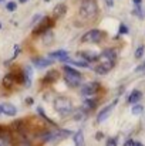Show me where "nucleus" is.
Here are the masks:
<instances>
[{
    "mask_svg": "<svg viewBox=\"0 0 145 146\" xmlns=\"http://www.w3.org/2000/svg\"><path fill=\"white\" fill-rule=\"evenodd\" d=\"M115 60H117V52L114 50L108 48L105 51H102L101 55H98V65L96 68V72L97 74H107L110 70H112V67L115 65Z\"/></svg>",
    "mask_w": 145,
    "mask_h": 146,
    "instance_id": "nucleus-1",
    "label": "nucleus"
},
{
    "mask_svg": "<svg viewBox=\"0 0 145 146\" xmlns=\"http://www.w3.org/2000/svg\"><path fill=\"white\" fill-rule=\"evenodd\" d=\"M98 13V6L96 0H83L80 4V14L84 19H94Z\"/></svg>",
    "mask_w": 145,
    "mask_h": 146,
    "instance_id": "nucleus-2",
    "label": "nucleus"
},
{
    "mask_svg": "<svg viewBox=\"0 0 145 146\" xmlns=\"http://www.w3.org/2000/svg\"><path fill=\"white\" fill-rule=\"evenodd\" d=\"M64 75H65V81H67V84L70 85V87H78L80 84H81V80H83V75L78 72V71H76V70H73L71 67H64Z\"/></svg>",
    "mask_w": 145,
    "mask_h": 146,
    "instance_id": "nucleus-3",
    "label": "nucleus"
},
{
    "mask_svg": "<svg viewBox=\"0 0 145 146\" xmlns=\"http://www.w3.org/2000/svg\"><path fill=\"white\" fill-rule=\"evenodd\" d=\"M54 108L55 111L60 113V115H68L71 111H73V105H71V101L67 99L64 97H58L54 102Z\"/></svg>",
    "mask_w": 145,
    "mask_h": 146,
    "instance_id": "nucleus-4",
    "label": "nucleus"
},
{
    "mask_svg": "<svg viewBox=\"0 0 145 146\" xmlns=\"http://www.w3.org/2000/svg\"><path fill=\"white\" fill-rule=\"evenodd\" d=\"M102 37H104V33H101L100 30H90L81 37V41L83 43H100Z\"/></svg>",
    "mask_w": 145,
    "mask_h": 146,
    "instance_id": "nucleus-5",
    "label": "nucleus"
},
{
    "mask_svg": "<svg viewBox=\"0 0 145 146\" xmlns=\"http://www.w3.org/2000/svg\"><path fill=\"white\" fill-rule=\"evenodd\" d=\"M53 24H54V21H53L50 17H44V19H41V21L39 23V26L33 30V34H34V36H37V34L46 33L48 29H51V27H53Z\"/></svg>",
    "mask_w": 145,
    "mask_h": 146,
    "instance_id": "nucleus-6",
    "label": "nucleus"
},
{
    "mask_svg": "<svg viewBox=\"0 0 145 146\" xmlns=\"http://www.w3.org/2000/svg\"><path fill=\"white\" fill-rule=\"evenodd\" d=\"M98 91H100V84H98V82H88V84H86V85L81 88V94L86 95V97L94 95Z\"/></svg>",
    "mask_w": 145,
    "mask_h": 146,
    "instance_id": "nucleus-7",
    "label": "nucleus"
},
{
    "mask_svg": "<svg viewBox=\"0 0 145 146\" xmlns=\"http://www.w3.org/2000/svg\"><path fill=\"white\" fill-rule=\"evenodd\" d=\"M17 82V77H16V72H9L4 78H3V85L6 88H11L14 84Z\"/></svg>",
    "mask_w": 145,
    "mask_h": 146,
    "instance_id": "nucleus-8",
    "label": "nucleus"
},
{
    "mask_svg": "<svg viewBox=\"0 0 145 146\" xmlns=\"http://www.w3.org/2000/svg\"><path fill=\"white\" fill-rule=\"evenodd\" d=\"M115 104H117V101H114L112 104H110L108 106H105V108H104V109H102V111L98 113V119H97V121H98V122H102V121H105V119H107V116L111 113L112 108L115 106Z\"/></svg>",
    "mask_w": 145,
    "mask_h": 146,
    "instance_id": "nucleus-9",
    "label": "nucleus"
},
{
    "mask_svg": "<svg viewBox=\"0 0 145 146\" xmlns=\"http://www.w3.org/2000/svg\"><path fill=\"white\" fill-rule=\"evenodd\" d=\"M80 57H83L86 60V62H93V61H97L98 60V54L94 52V51H81L80 52Z\"/></svg>",
    "mask_w": 145,
    "mask_h": 146,
    "instance_id": "nucleus-10",
    "label": "nucleus"
},
{
    "mask_svg": "<svg viewBox=\"0 0 145 146\" xmlns=\"http://www.w3.org/2000/svg\"><path fill=\"white\" fill-rule=\"evenodd\" d=\"M57 78H58V72H57L55 70H53V71H48L47 74L44 75L43 82H44V84H53L54 81H57Z\"/></svg>",
    "mask_w": 145,
    "mask_h": 146,
    "instance_id": "nucleus-11",
    "label": "nucleus"
},
{
    "mask_svg": "<svg viewBox=\"0 0 145 146\" xmlns=\"http://www.w3.org/2000/svg\"><path fill=\"white\" fill-rule=\"evenodd\" d=\"M65 11H67V6L61 3V4H57V6L54 7L53 14H54V17H55V19H60V17H63V16L65 14Z\"/></svg>",
    "mask_w": 145,
    "mask_h": 146,
    "instance_id": "nucleus-12",
    "label": "nucleus"
},
{
    "mask_svg": "<svg viewBox=\"0 0 145 146\" xmlns=\"http://www.w3.org/2000/svg\"><path fill=\"white\" fill-rule=\"evenodd\" d=\"M1 111H3V113H6V115H9V116H14V115L17 113L16 106L11 105V104H3V105H1Z\"/></svg>",
    "mask_w": 145,
    "mask_h": 146,
    "instance_id": "nucleus-13",
    "label": "nucleus"
},
{
    "mask_svg": "<svg viewBox=\"0 0 145 146\" xmlns=\"http://www.w3.org/2000/svg\"><path fill=\"white\" fill-rule=\"evenodd\" d=\"M50 57L53 58H57V60H61V61H67L68 60V52L64 51V50H58V51H54L50 54Z\"/></svg>",
    "mask_w": 145,
    "mask_h": 146,
    "instance_id": "nucleus-14",
    "label": "nucleus"
},
{
    "mask_svg": "<svg viewBox=\"0 0 145 146\" xmlns=\"http://www.w3.org/2000/svg\"><path fill=\"white\" fill-rule=\"evenodd\" d=\"M50 64H53V62L47 58H34L33 60V65H36L37 68H44V67H48Z\"/></svg>",
    "mask_w": 145,
    "mask_h": 146,
    "instance_id": "nucleus-15",
    "label": "nucleus"
},
{
    "mask_svg": "<svg viewBox=\"0 0 145 146\" xmlns=\"http://www.w3.org/2000/svg\"><path fill=\"white\" fill-rule=\"evenodd\" d=\"M141 97H142L141 91L135 90V91H132V92H131V95L128 97V102H130V104H135V102H138V101L141 99Z\"/></svg>",
    "mask_w": 145,
    "mask_h": 146,
    "instance_id": "nucleus-16",
    "label": "nucleus"
},
{
    "mask_svg": "<svg viewBox=\"0 0 145 146\" xmlns=\"http://www.w3.org/2000/svg\"><path fill=\"white\" fill-rule=\"evenodd\" d=\"M74 141H76V146H84V135L81 131H78L74 136Z\"/></svg>",
    "mask_w": 145,
    "mask_h": 146,
    "instance_id": "nucleus-17",
    "label": "nucleus"
},
{
    "mask_svg": "<svg viewBox=\"0 0 145 146\" xmlns=\"http://www.w3.org/2000/svg\"><path fill=\"white\" fill-rule=\"evenodd\" d=\"M0 139L3 141H9L10 139V131L4 126H0Z\"/></svg>",
    "mask_w": 145,
    "mask_h": 146,
    "instance_id": "nucleus-18",
    "label": "nucleus"
},
{
    "mask_svg": "<svg viewBox=\"0 0 145 146\" xmlns=\"http://www.w3.org/2000/svg\"><path fill=\"white\" fill-rule=\"evenodd\" d=\"M96 105H97V102L94 101V99H86L84 101V109L86 111H91V109H94L96 108Z\"/></svg>",
    "mask_w": 145,
    "mask_h": 146,
    "instance_id": "nucleus-19",
    "label": "nucleus"
},
{
    "mask_svg": "<svg viewBox=\"0 0 145 146\" xmlns=\"http://www.w3.org/2000/svg\"><path fill=\"white\" fill-rule=\"evenodd\" d=\"M37 112L40 113V116H41V118H43V119H44V121H46L47 123H50V125H54V122H53V121H51V119L48 118L47 115L44 113V111H43V108H40V106H39V108H37Z\"/></svg>",
    "mask_w": 145,
    "mask_h": 146,
    "instance_id": "nucleus-20",
    "label": "nucleus"
},
{
    "mask_svg": "<svg viewBox=\"0 0 145 146\" xmlns=\"http://www.w3.org/2000/svg\"><path fill=\"white\" fill-rule=\"evenodd\" d=\"M132 13H134V14H137L140 19H144L145 17V10L141 7V6H137V7H135V10H134Z\"/></svg>",
    "mask_w": 145,
    "mask_h": 146,
    "instance_id": "nucleus-21",
    "label": "nucleus"
},
{
    "mask_svg": "<svg viewBox=\"0 0 145 146\" xmlns=\"http://www.w3.org/2000/svg\"><path fill=\"white\" fill-rule=\"evenodd\" d=\"M51 40H53V34H51V33H46V34L43 36V43L51 44Z\"/></svg>",
    "mask_w": 145,
    "mask_h": 146,
    "instance_id": "nucleus-22",
    "label": "nucleus"
},
{
    "mask_svg": "<svg viewBox=\"0 0 145 146\" xmlns=\"http://www.w3.org/2000/svg\"><path fill=\"white\" fill-rule=\"evenodd\" d=\"M68 62L78 65V67H83V68H88V62H86V61H68Z\"/></svg>",
    "mask_w": 145,
    "mask_h": 146,
    "instance_id": "nucleus-23",
    "label": "nucleus"
},
{
    "mask_svg": "<svg viewBox=\"0 0 145 146\" xmlns=\"http://www.w3.org/2000/svg\"><path fill=\"white\" fill-rule=\"evenodd\" d=\"M142 111H144V106H142V105H135V106L132 108V113H134V115H140Z\"/></svg>",
    "mask_w": 145,
    "mask_h": 146,
    "instance_id": "nucleus-24",
    "label": "nucleus"
},
{
    "mask_svg": "<svg viewBox=\"0 0 145 146\" xmlns=\"http://www.w3.org/2000/svg\"><path fill=\"white\" fill-rule=\"evenodd\" d=\"M142 54H144V46H140L137 48V51H135V58H141Z\"/></svg>",
    "mask_w": 145,
    "mask_h": 146,
    "instance_id": "nucleus-25",
    "label": "nucleus"
},
{
    "mask_svg": "<svg viewBox=\"0 0 145 146\" xmlns=\"http://www.w3.org/2000/svg\"><path fill=\"white\" fill-rule=\"evenodd\" d=\"M16 7H17V4H16L14 1H10V3H7V6H6V9H7L9 11H14Z\"/></svg>",
    "mask_w": 145,
    "mask_h": 146,
    "instance_id": "nucleus-26",
    "label": "nucleus"
},
{
    "mask_svg": "<svg viewBox=\"0 0 145 146\" xmlns=\"http://www.w3.org/2000/svg\"><path fill=\"white\" fill-rule=\"evenodd\" d=\"M127 33H128L127 26H125V24H121V26H120V34H127Z\"/></svg>",
    "mask_w": 145,
    "mask_h": 146,
    "instance_id": "nucleus-27",
    "label": "nucleus"
},
{
    "mask_svg": "<svg viewBox=\"0 0 145 146\" xmlns=\"http://www.w3.org/2000/svg\"><path fill=\"white\" fill-rule=\"evenodd\" d=\"M107 146H117V139H108L107 141Z\"/></svg>",
    "mask_w": 145,
    "mask_h": 146,
    "instance_id": "nucleus-28",
    "label": "nucleus"
},
{
    "mask_svg": "<svg viewBox=\"0 0 145 146\" xmlns=\"http://www.w3.org/2000/svg\"><path fill=\"white\" fill-rule=\"evenodd\" d=\"M19 52H20V47H19V46H16V47H14V55H13V57H17V55H19Z\"/></svg>",
    "mask_w": 145,
    "mask_h": 146,
    "instance_id": "nucleus-29",
    "label": "nucleus"
},
{
    "mask_svg": "<svg viewBox=\"0 0 145 146\" xmlns=\"http://www.w3.org/2000/svg\"><path fill=\"white\" fill-rule=\"evenodd\" d=\"M104 1L107 3V6H108V7H112V6H114V1H112V0H104Z\"/></svg>",
    "mask_w": 145,
    "mask_h": 146,
    "instance_id": "nucleus-30",
    "label": "nucleus"
},
{
    "mask_svg": "<svg viewBox=\"0 0 145 146\" xmlns=\"http://www.w3.org/2000/svg\"><path fill=\"white\" fill-rule=\"evenodd\" d=\"M145 70V62L142 64V65H140V67H137V71H144Z\"/></svg>",
    "mask_w": 145,
    "mask_h": 146,
    "instance_id": "nucleus-31",
    "label": "nucleus"
},
{
    "mask_svg": "<svg viewBox=\"0 0 145 146\" xmlns=\"http://www.w3.org/2000/svg\"><path fill=\"white\" fill-rule=\"evenodd\" d=\"M132 143H134V141H131V139H130V141H127V143H125L124 146H132Z\"/></svg>",
    "mask_w": 145,
    "mask_h": 146,
    "instance_id": "nucleus-32",
    "label": "nucleus"
},
{
    "mask_svg": "<svg viewBox=\"0 0 145 146\" xmlns=\"http://www.w3.org/2000/svg\"><path fill=\"white\" fill-rule=\"evenodd\" d=\"M26 104H29V105L33 104V99H31V98H27V99H26Z\"/></svg>",
    "mask_w": 145,
    "mask_h": 146,
    "instance_id": "nucleus-33",
    "label": "nucleus"
},
{
    "mask_svg": "<svg viewBox=\"0 0 145 146\" xmlns=\"http://www.w3.org/2000/svg\"><path fill=\"white\" fill-rule=\"evenodd\" d=\"M132 146H144V145H142V143H140V142H135V141H134Z\"/></svg>",
    "mask_w": 145,
    "mask_h": 146,
    "instance_id": "nucleus-34",
    "label": "nucleus"
},
{
    "mask_svg": "<svg viewBox=\"0 0 145 146\" xmlns=\"http://www.w3.org/2000/svg\"><path fill=\"white\" fill-rule=\"evenodd\" d=\"M132 1H134V3H135V4H137V6H140V4H141V1H142V0H132Z\"/></svg>",
    "mask_w": 145,
    "mask_h": 146,
    "instance_id": "nucleus-35",
    "label": "nucleus"
},
{
    "mask_svg": "<svg viewBox=\"0 0 145 146\" xmlns=\"http://www.w3.org/2000/svg\"><path fill=\"white\" fill-rule=\"evenodd\" d=\"M102 138V133H97V139H101Z\"/></svg>",
    "mask_w": 145,
    "mask_h": 146,
    "instance_id": "nucleus-36",
    "label": "nucleus"
},
{
    "mask_svg": "<svg viewBox=\"0 0 145 146\" xmlns=\"http://www.w3.org/2000/svg\"><path fill=\"white\" fill-rule=\"evenodd\" d=\"M26 1H27V0H20V3H26Z\"/></svg>",
    "mask_w": 145,
    "mask_h": 146,
    "instance_id": "nucleus-37",
    "label": "nucleus"
},
{
    "mask_svg": "<svg viewBox=\"0 0 145 146\" xmlns=\"http://www.w3.org/2000/svg\"><path fill=\"white\" fill-rule=\"evenodd\" d=\"M0 113H3V111H1V105H0Z\"/></svg>",
    "mask_w": 145,
    "mask_h": 146,
    "instance_id": "nucleus-38",
    "label": "nucleus"
},
{
    "mask_svg": "<svg viewBox=\"0 0 145 146\" xmlns=\"http://www.w3.org/2000/svg\"><path fill=\"white\" fill-rule=\"evenodd\" d=\"M0 29H1V24H0Z\"/></svg>",
    "mask_w": 145,
    "mask_h": 146,
    "instance_id": "nucleus-39",
    "label": "nucleus"
},
{
    "mask_svg": "<svg viewBox=\"0 0 145 146\" xmlns=\"http://www.w3.org/2000/svg\"><path fill=\"white\" fill-rule=\"evenodd\" d=\"M1 1H3V0H0V3H1Z\"/></svg>",
    "mask_w": 145,
    "mask_h": 146,
    "instance_id": "nucleus-40",
    "label": "nucleus"
},
{
    "mask_svg": "<svg viewBox=\"0 0 145 146\" xmlns=\"http://www.w3.org/2000/svg\"><path fill=\"white\" fill-rule=\"evenodd\" d=\"M0 146H1V145H0Z\"/></svg>",
    "mask_w": 145,
    "mask_h": 146,
    "instance_id": "nucleus-41",
    "label": "nucleus"
}]
</instances>
